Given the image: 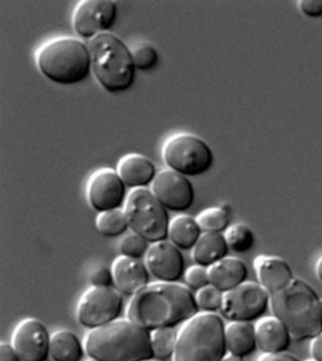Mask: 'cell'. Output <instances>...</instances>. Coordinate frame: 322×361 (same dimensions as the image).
Returning a JSON list of instances; mask_svg holds the SVG:
<instances>
[{
    "instance_id": "cell-1",
    "label": "cell",
    "mask_w": 322,
    "mask_h": 361,
    "mask_svg": "<svg viewBox=\"0 0 322 361\" xmlns=\"http://www.w3.org/2000/svg\"><path fill=\"white\" fill-rule=\"evenodd\" d=\"M195 294L180 283L155 282L130 298L126 318L149 332L175 329L199 313Z\"/></svg>"
},
{
    "instance_id": "cell-2",
    "label": "cell",
    "mask_w": 322,
    "mask_h": 361,
    "mask_svg": "<svg viewBox=\"0 0 322 361\" xmlns=\"http://www.w3.org/2000/svg\"><path fill=\"white\" fill-rule=\"evenodd\" d=\"M272 315L284 323L294 341L313 340L322 332V298L301 279L271 295Z\"/></svg>"
},
{
    "instance_id": "cell-3",
    "label": "cell",
    "mask_w": 322,
    "mask_h": 361,
    "mask_svg": "<svg viewBox=\"0 0 322 361\" xmlns=\"http://www.w3.org/2000/svg\"><path fill=\"white\" fill-rule=\"evenodd\" d=\"M83 344L86 355L99 361H142L154 358L151 332L127 318L90 330Z\"/></svg>"
},
{
    "instance_id": "cell-4",
    "label": "cell",
    "mask_w": 322,
    "mask_h": 361,
    "mask_svg": "<svg viewBox=\"0 0 322 361\" xmlns=\"http://www.w3.org/2000/svg\"><path fill=\"white\" fill-rule=\"evenodd\" d=\"M92 73L110 93L129 90L135 83L136 69L132 51L118 35L101 33L87 42Z\"/></svg>"
},
{
    "instance_id": "cell-5",
    "label": "cell",
    "mask_w": 322,
    "mask_h": 361,
    "mask_svg": "<svg viewBox=\"0 0 322 361\" xmlns=\"http://www.w3.org/2000/svg\"><path fill=\"white\" fill-rule=\"evenodd\" d=\"M228 351L223 319L216 313L199 312L178 332L173 361H223Z\"/></svg>"
},
{
    "instance_id": "cell-6",
    "label": "cell",
    "mask_w": 322,
    "mask_h": 361,
    "mask_svg": "<svg viewBox=\"0 0 322 361\" xmlns=\"http://www.w3.org/2000/svg\"><path fill=\"white\" fill-rule=\"evenodd\" d=\"M36 63L44 78L61 85L82 82L92 72L87 44L72 37L55 38L44 44Z\"/></svg>"
},
{
    "instance_id": "cell-7",
    "label": "cell",
    "mask_w": 322,
    "mask_h": 361,
    "mask_svg": "<svg viewBox=\"0 0 322 361\" xmlns=\"http://www.w3.org/2000/svg\"><path fill=\"white\" fill-rule=\"evenodd\" d=\"M130 229L154 243L168 238L171 221L168 209L149 188H135L128 194L124 204Z\"/></svg>"
},
{
    "instance_id": "cell-8",
    "label": "cell",
    "mask_w": 322,
    "mask_h": 361,
    "mask_svg": "<svg viewBox=\"0 0 322 361\" xmlns=\"http://www.w3.org/2000/svg\"><path fill=\"white\" fill-rule=\"evenodd\" d=\"M163 157L166 166L187 177L201 176L213 165L212 149L193 133H180L166 141Z\"/></svg>"
},
{
    "instance_id": "cell-9",
    "label": "cell",
    "mask_w": 322,
    "mask_h": 361,
    "mask_svg": "<svg viewBox=\"0 0 322 361\" xmlns=\"http://www.w3.org/2000/svg\"><path fill=\"white\" fill-rule=\"evenodd\" d=\"M123 307V298L116 288L90 287L80 296L76 318L89 330L99 329L118 320Z\"/></svg>"
},
{
    "instance_id": "cell-10",
    "label": "cell",
    "mask_w": 322,
    "mask_h": 361,
    "mask_svg": "<svg viewBox=\"0 0 322 361\" xmlns=\"http://www.w3.org/2000/svg\"><path fill=\"white\" fill-rule=\"evenodd\" d=\"M271 307V295L258 282L242 283L223 295L221 313L229 322L258 321Z\"/></svg>"
},
{
    "instance_id": "cell-11",
    "label": "cell",
    "mask_w": 322,
    "mask_h": 361,
    "mask_svg": "<svg viewBox=\"0 0 322 361\" xmlns=\"http://www.w3.org/2000/svg\"><path fill=\"white\" fill-rule=\"evenodd\" d=\"M118 6L112 0H83L77 5L73 15V27L77 35L91 40L115 25Z\"/></svg>"
},
{
    "instance_id": "cell-12",
    "label": "cell",
    "mask_w": 322,
    "mask_h": 361,
    "mask_svg": "<svg viewBox=\"0 0 322 361\" xmlns=\"http://www.w3.org/2000/svg\"><path fill=\"white\" fill-rule=\"evenodd\" d=\"M151 190L166 209L174 212L190 209L195 201V190L188 177L169 168L158 172Z\"/></svg>"
},
{
    "instance_id": "cell-13",
    "label": "cell",
    "mask_w": 322,
    "mask_h": 361,
    "mask_svg": "<svg viewBox=\"0 0 322 361\" xmlns=\"http://www.w3.org/2000/svg\"><path fill=\"white\" fill-rule=\"evenodd\" d=\"M126 188L116 169H99L88 180L89 204L99 213L122 208L127 199Z\"/></svg>"
},
{
    "instance_id": "cell-14",
    "label": "cell",
    "mask_w": 322,
    "mask_h": 361,
    "mask_svg": "<svg viewBox=\"0 0 322 361\" xmlns=\"http://www.w3.org/2000/svg\"><path fill=\"white\" fill-rule=\"evenodd\" d=\"M51 337L40 320L26 318L13 330L11 344L21 361H46L51 349Z\"/></svg>"
},
{
    "instance_id": "cell-15",
    "label": "cell",
    "mask_w": 322,
    "mask_h": 361,
    "mask_svg": "<svg viewBox=\"0 0 322 361\" xmlns=\"http://www.w3.org/2000/svg\"><path fill=\"white\" fill-rule=\"evenodd\" d=\"M149 274L160 282L178 283L185 276V258L171 241L151 243L145 257Z\"/></svg>"
},
{
    "instance_id": "cell-16",
    "label": "cell",
    "mask_w": 322,
    "mask_h": 361,
    "mask_svg": "<svg viewBox=\"0 0 322 361\" xmlns=\"http://www.w3.org/2000/svg\"><path fill=\"white\" fill-rule=\"evenodd\" d=\"M254 268L258 283L269 295L284 290L295 279L287 261L276 255H257L254 260Z\"/></svg>"
},
{
    "instance_id": "cell-17",
    "label": "cell",
    "mask_w": 322,
    "mask_h": 361,
    "mask_svg": "<svg viewBox=\"0 0 322 361\" xmlns=\"http://www.w3.org/2000/svg\"><path fill=\"white\" fill-rule=\"evenodd\" d=\"M111 269L116 290L125 295L132 297L149 284V269L140 259L120 255Z\"/></svg>"
},
{
    "instance_id": "cell-18",
    "label": "cell",
    "mask_w": 322,
    "mask_h": 361,
    "mask_svg": "<svg viewBox=\"0 0 322 361\" xmlns=\"http://www.w3.org/2000/svg\"><path fill=\"white\" fill-rule=\"evenodd\" d=\"M257 347L263 354L287 352L292 343L287 327L275 316H264L254 324Z\"/></svg>"
},
{
    "instance_id": "cell-19",
    "label": "cell",
    "mask_w": 322,
    "mask_h": 361,
    "mask_svg": "<svg viewBox=\"0 0 322 361\" xmlns=\"http://www.w3.org/2000/svg\"><path fill=\"white\" fill-rule=\"evenodd\" d=\"M116 171L126 187L132 190L151 185L158 173L151 160L140 154L124 155L118 161Z\"/></svg>"
},
{
    "instance_id": "cell-20",
    "label": "cell",
    "mask_w": 322,
    "mask_h": 361,
    "mask_svg": "<svg viewBox=\"0 0 322 361\" xmlns=\"http://www.w3.org/2000/svg\"><path fill=\"white\" fill-rule=\"evenodd\" d=\"M210 284L225 293L247 281L248 266L240 258L226 257L208 268Z\"/></svg>"
},
{
    "instance_id": "cell-21",
    "label": "cell",
    "mask_w": 322,
    "mask_h": 361,
    "mask_svg": "<svg viewBox=\"0 0 322 361\" xmlns=\"http://www.w3.org/2000/svg\"><path fill=\"white\" fill-rule=\"evenodd\" d=\"M225 343L229 355L245 358L258 348L254 324L248 322H230L225 326Z\"/></svg>"
},
{
    "instance_id": "cell-22",
    "label": "cell",
    "mask_w": 322,
    "mask_h": 361,
    "mask_svg": "<svg viewBox=\"0 0 322 361\" xmlns=\"http://www.w3.org/2000/svg\"><path fill=\"white\" fill-rule=\"evenodd\" d=\"M229 250L224 234L202 233L198 243L194 246L191 255L197 265L209 268L213 264L228 257Z\"/></svg>"
},
{
    "instance_id": "cell-23",
    "label": "cell",
    "mask_w": 322,
    "mask_h": 361,
    "mask_svg": "<svg viewBox=\"0 0 322 361\" xmlns=\"http://www.w3.org/2000/svg\"><path fill=\"white\" fill-rule=\"evenodd\" d=\"M202 235V231L196 218L187 214L174 216L169 224V240L183 251L192 250Z\"/></svg>"
},
{
    "instance_id": "cell-24",
    "label": "cell",
    "mask_w": 322,
    "mask_h": 361,
    "mask_svg": "<svg viewBox=\"0 0 322 361\" xmlns=\"http://www.w3.org/2000/svg\"><path fill=\"white\" fill-rule=\"evenodd\" d=\"M85 354V344L70 330H57L51 335L49 355L52 360L82 361Z\"/></svg>"
},
{
    "instance_id": "cell-25",
    "label": "cell",
    "mask_w": 322,
    "mask_h": 361,
    "mask_svg": "<svg viewBox=\"0 0 322 361\" xmlns=\"http://www.w3.org/2000/svg\"><path fill=\"white\" fill-rule=\"evenodd\" d=\"M231 207L228 204L209 207L202 210L196 219L202 233L222 234L231 225Z\"/></svg>"
},
{
    "instance_id": "cell-26",
    "label": "cell",
    "mask_w": 322,
    "mask_h": 361,
    "mask_svg": "<svg viewBox=\"0 0 322 361\" xmlns=\"http://www.w3.org/2000/svg\"><path fill=\"white\" fill-rule=\"evenodd\" d=\"M95 224L99 234L105 238L119 237L130 228L124 208L99 213Z\"/></svg>"
},
{
    "instance_id": "cell-27",
    "label": "cell",
    "mask_w": 322,
    "mask_h": 361,
    "mask_svg": "<svg viewBox=\"0 0 322 361\" xmlns=\"http://www.w3.org/2000/svg\"><path fill=\"white\" fill-rule=\"evenodd\" d=\"M224 237L229 249L237 254H246L251 251L256 240L254 230L243 222L230 225L224 232Z\"/></svg>"
},
{
    "instance_id": "cell-28",
    "label": "cell",
    "mask_w": 322,
    "mask_h": 361,
    "mask_svg": "<svg viewBox=\"0 0 322 361\" xmlns=\"http://www.w3.org/2000/svg\"><path fill=\"white\" fill-rule=\"evenodd\" d=\"M154 358L163 361L173 357L178 332L174 329H161L151 332Z\"/></svg>"
},
{
    "instance_id": "cell-29",
    "label": "cell",
    "mask_w": 322,
    "mask_h": 361,
    "mask_svg": "<svg viewBox=\"0 0 322 361\" xmlns=\"http://www.w3.org/2000/svg\"><path fill=\"white\" fill-rule=\"evenodd\" d=\"M224 293L213 285H208L195 293L197 305L202 312L216 313L221 311Z\"/></svg>"
},
{
    "instance_id": "cell-30",
    "label": "cell",
    "mask_w": 322,
    "mask_h": 361,
    "mask_svg": "<svg viewBox=\"0 0 322 361\" xmlns=\"http://www.w3.org/2000/svg\"><path fill=\"white\" fill-rule=\"evenodd\" d=\"M148 241L136 233L125 235L119 243V251L123 257L141 259L149 250Z\"/></svg>"
},
{
    "instance_id": "cell-31",
    "label": "cell",
    "mask_w": 322,
    "mask_h": 361,
    "mask_svg": "<svg viewBox=\"0 0 322 361\" xmlns=\"http://www.w3.org/2000/svg\"><path fill=\"white\" fill-rule=\"evenodd\" d=\"M132 54L135 68L140 71H151L159 61V54L156 49L149 44H138L135 49H132Z\"/></svg>"
},
{
    "instance_id": "cell-32",
    "label": "cell",
    "mask_w": 322,
    "mask_h": 361,
    "mask_svg": "<svg viewBox=\"0 0 322 361\" xmlns=\"http://www.w3.org/2000/svg\"><path fill=\"white\" fill-rule=\"evenodd\" d=\"M185 283L191 290L198 291L210 285L209 273L208 268L201 265L190 266L185 271Z\"/></svg>"
},
{
    "instance_id": "cell-33",
    "label": "cell",
    "mask_w": 322,
    "mask_h": 361,
    "mask_svg": "<svg viewBox=\"0 0 322 361\" xmlns=\"http://www.w3.org/2000/svg\"><path fill=\"white\" fill-rule=\"evenodd\" d=\"M92 287L109 288L113 284L112 269L106 266H99L93 269L89 277Z\"/></svg>"
},
{
    "instance_id": "cell-34",
    "label": "cell",
    "mask_w": 322,
    "mask_h": 361,
    "mask_svg": "<svg viewBox=\"0 0 322 361\" xmlns=\"http://www.w3.org/2000/svg\"><path fill=\"white\" fill-rule=\"evenodd\" d=\"M298 8L306 18H322V0H299Z\"/></svg>"
},
{
    "instance_id": "cell-35",
    "label": "cell",
    "mask_w": 322,
    "mask_h": 361,
    "mask_svg": "<svg viewBox=\"0 0 322 361\" xmlns=\"http://www.w3.org/2000/svg\"><path fill=\"white\" fill-rule=\"evenodd\" d=\"M0 361H21L20 357L13 349L12 344L1 341L0 343Z\"/></svg>"
},
{
    "instance_id": "cell-36",
    "label": "cell",
    "mask_w": 322,
    "mask_h": 361,
    "mask_svg": "<svg viewBox=\"0 0 322 361\" xmlns=\"http://www.w3.org/2000/svg\"><path fill=\"white\" fill-rule=\"evenodd\" d=\"M258 361H299L290 353H278V354H263Z\"/></svg>"
},
{
    "instance_id": "cell-37",
    "label": "cell",
    "mask_w": 322,
    "mask_h": 361,
    "mask_svg": "<svg viewBox=\"0 0 322 361\" xmlns=\"http://www.w3.org/2000/svg\"><path fill=\"white\" fill-rule=\"evenodd\" d=\"M310 350L313 358L316 361H322V332L313 338Z\"/></svg>"
},
{
    "instance_id": "cell-38",
    "label": "cell",
    "mask_w": 322,
    "mask_h": 361,
    "mask_svg": "<svg viewBox=\"0 0 322 361\" xmlns=\"http://www.w3.org/2000/svg\"><path fill=\"white\" fill-rule=\"evenodd\" d=\"M316 274L322 284V255L318 258V262L316 264Z\"/></svg>"
},
{
    "instance_id": "cell-39",
    "label": "cell",
    "mask_w": 322,
    "mask_h": 361,
    "mask_svg": "<svg viewBox=\"0 0 322 361\" xmlns=\"http://www.w3.org/2000/svg\"><path fill=\"white\" fill-rule=\"evenodd\" d=\"M223 361H245L244 358L234 357L232 355H227V357L224 358Z\"/></svg>"
},
{
    "instance_id": "cell-40",
    "label": "cell",
    "mask_w": 322,
    "mask_h": 361,
    "mask_svg": "<svg viewBox=\"0 0 322 361\" xmlns=\"http://www.w3.org/2000/svg\"><path fill=\"white\" fill-rule=\"evenodd\" d=\"M85 361H99L98 360H95V358L89 357L88 360Z\"/></svg>"
},
{
    "instance_id": "cell-41",
    "label": "cell",
    "mask_w": 322,
    "mask_h": 361,
    "mask_svg": "<svg viewBox=\"0 0 322 361\" xmlns=\"http://www.w3.org/2000/svg\"><path fill=\"white\" fill-rule=\"evenodd\" d=\"M142 361H160V360H155V358H149V360H142Z\"/></svg>"
},
{
    "instance_id": "cell-42",
    "label": "cell",
    "mask_w": 322,
    "mask_h": 361,
    "mask_svg": "<svg viewBox=\"0 0 322 361\" xmlns=\"http://www.w3.org/2000/svg\"><path fill=\"white\" fill-rule=\"evenodd\" d=\"M304 361H316V360H315V358L311 357V358H308V360H305Z\"/></svg>"
}]
</instances>
